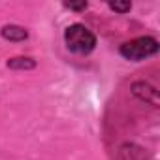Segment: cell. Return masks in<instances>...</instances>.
<instances>
[{"label":"cell","instance_id":"cell-1","mask_svg":"<svg viewBox=\"0 0 160 160\" xmlns=\"http://www.w3.org/2000/svg\"><path fill=\"white\" fill-rule=\"evenodd\" d=\"M64 45L73 55H91L96 49V34L81 23L68 25L64 30Z\"/></svg>","mask_w":160,"mask_h":160},{"label":"cell","instance_id":"cell-2","mask_svg":"<svg viewBox=\"0 0 160 160\" xmlns=\"http://www.w3.org/2000/svg\"><path fill=\"white\" fill-rule=\"evenodd\" d=\"M160 43L154 36H138L130 42H124L119 47V55L124 60L130 62H141L145 58H151L158 53Z\"/></svg>","mask_w":160,"mask_h":160},{"label":"cell","instance_id":"cell-3","mask_svg":"<svg viewBox=\"0 0 160 160\" xmlns=\"http://www.w3.org/2000/svg\"><path fill=\"white\" fill-rule=\"evenodd\" d=\"M130 91H132V94L138 100L149 104L151 108H158L160 106V94H158L156 87H152L151 83H147V81H134L130 85Z\"/></svg>","mask_w":160,"mask_h":160},{"label":"cell","instance_id":"cell-4","mask_svg":"<svg viewBox=\"0 0 160 160\" xmlns=\"http://www.w3.org/2000/svg\"><path fill=\"white\" fill-rule=\"evenodd\" d=\"M0 36H2V40L6 42H25L28 40V30L21 25H4L2 28H0Z\"/></svg>","mask_w":160,"mask_h":160},{"label":"cell","instance_id":"cell-5","mask_svg":"<svg viewBox=\"0 0 160 160\" xmlns=\"http://www.w3.org/2000/svg\"><path fill=\"white\" fill-rule=\"evenodd\" d=\"M6 66L10 68V70H17V72H28V70H34L36 66H38V62L32 58V57H12V58H8V62H6Z\"/></svg>","mask_w":160,"mask_h":160},{"label":"cell","instance_id":"cell-6","mask_svg":"<svg viewBox=\"0 0 160 160\" xmlns=\"http://www.w3.org/2000/svg\"><path fill=\"white\" fill-rule=\"evenodd\" d=\"M108 8L119 15H124L132 10V2H108Z\"/></svg>","mask_w":160,"mask_h":160},{"label":"cell","instance_id":"cell-7","mask_svg":"<svg viewBox=\"0 0 160 160\" xmlns=\"http://www.w3.org/2000/svg\"><path fill=\"white\" fill-rule=\"evenodd\" d=\"M62 6H64L66 10H70V12L81 13V12H85V10L89 8V2H85V0H81V2H64Z\"/></svg>","mask_w":160,"mask_h":160}]
</instances>
